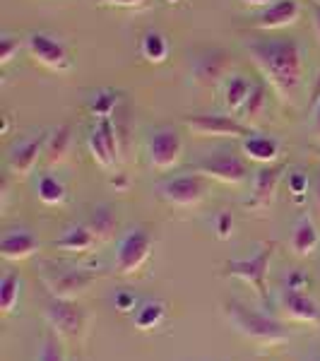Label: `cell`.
Segmentation results:
<instances>
[{
    "label": "cell",
    "instance_id": "cell-17",
    "mask_svg": "<svg viewBox=\"0 0 320 361\" xmlns=\"http://www.w3.org/2000/svg\"><path fill=\"white\" fill-rule=\"evenodd\" d=\"M282 308L292 320L299 323H320V308L316 301H311L301 289L287 287L282 292Z\"/></svg>",
    "mask_w": 320,
    "mask_h": 361
},
{
    "label": "cell",
    "instance_id": "cell-23",
    "mask_svg": "<svg viewBox=\"0 0 320 361\" xmlns=\"http://www.w3.org/2000/svg\"><path fill=\"white\" fill-rule=\"evenodd\" d=\"M70 145H73L70 126H61V128H56V130H51L49 137H46V149H44L49 164H61L70 152Z\"/></svg>",
    "mask_w": 320,
    "mask_h": 361
},
{
    "label": "cell",
    "instance_id": "cell-29",
    "mask_svg": "<svg viewBox=\"0 0 320 361\" xmlns=\"http://www.w3.org/2000/svg\"><path fill=\"white\" fill-rule=\"evenodd\" d=\"M87 226L94 231L97 238H109L116 229V217L106 205H99L92 209V217H90V222H87Z\"/></svg>",
    "mask_w": 320,
    "mask_h": 361
},
{
    "label": "cell",
    "instance_id": "cell-35",
    "mask_svg": "<svg viewBox=\"0 0 320 361\" xmlns=\"http://www.w3.org/2000/svg\"><path fill=\"white\" fill-rule=\"evenodd\" d=\"M116 308H118V311H123V313L133 311V308H137L135 296L128 294V292H118V294H116Z\"/></svg>",
    "mask_w": 320,
    "mask_h": 361
},
{
    "label": "cell",
    "instance_id": "cell-14",
    "mask_svg": "<svg viewBox=\"0 0 320 361\" xmlns=\"http://www.w3.org/2000/svg\"><path fill=\"white\" fill-rule=\"evenodd\" d=\"M229 63H231V58L224 49H207L193 58L190 70H193V78L197 85L214 87L222 82L226 70H229Z\"/></svg>",
    "mask_w": 320,
    "mask_h": 361
},
{
    "label": "cell",
    "instance_id": "cell-15",
    "mask_svg": "<svg viewBox=\"0 0 320 361\" xmlns=\"http://www.w3.org/2000/svg\"><path fill=\"white\" fill-rule=\"evenodd\" d=\"M301 15V5L296 0H272L270 5H265L258 15H255V27L258 29H284L294 25Z\"/></svg>",
    "mask_w": 320,
    "mask_h": 361
},
{
    "label": "cell",
    "instance_id": "cell-39",
    "mask_svg": "<svg viewBox=\"0 0 320 361\" xmlns=\"http://www.w3.org/2000/svg\"><path fill=\"white\" fill-rule=\"evenodd\" d=\"M313 133L320 137V102L316 104V116H313Z\"/></svg>",
    "mask_w": 320,
    "mask_h": 361
},
{
    "label": "cell",
    "instance_id": "cell-22",
    "mask_svg": "<svg viewBox=\"0 0 320 361\" xmlns=\"http://www.w3.org/2000/svg\"><path fill=\"white\" fill-rule=\"evenodd\" d=\"M253 82L243 75H231L224 85V104L231 114H241V109L246 106L248 97H251Z\"/></svg>",
    "mask_w": 320,
    "mask_h": 361
},
{
    "label": "cell",
    "instance_id": "cell-43",
    "mask_svg": "<svg viewBox=\"0 0 320 361\" xmlns=\"http://www.w3.org/2000/svg\"><path fill=\"white\" fill-rule=\"evenodd\" d=\"M311 3H313V5H320V0H311Z\"/></svg>",
    "mask_w": 320,
    "mask_h": 361
},
{
    "label": "cell",
    "instance_id": "cell-21",
    "mask_svg": "<svg viewBox=\"0 0 320 361\" xmlns=\"http://www.w3.org/2000/svg\"><path fill=\"white\" fill-rule=\"evenodd\" d=\"M318 243H320V236H318L316 224L308 217H301L292 231V250L296 255H301V258H306V255L316 253Z\"/></svg>",
    "mask_w": 320,
    "mask_h": 361
},
{
    "label": "cell",
    "instance_id": "cell-40",
    "mask_svg": "<svg viewBox=\"0 0 320 361\" xmlns=\"http://www.w3.org/2000/svg\"><path fill=\"white\" fill-rule=\"evenodd\" d=\"M243 5H251V8H265V5H270L272 0H241Z\"/></svg>",
    "mask_w": 320,
    "mask_h": 361
},
{
    "label": "cell",
    "instance_id": "cell-30",
    "mask_svg": "<svg viewBox=\"0 0 320 361\" xmlns=\"http://www.w3.org/2000/svg\"><path fill=\"white\" fill-rule=\"evenodd\" d=\"M17 301H20V277L15 272H8L0 279V311L10 313Z\"/></svg>",
    "mask_w": 320,
    "mask_h": 361
},
{
    "label": "cell",
    "instance_id": "cell-13",
    "mask_svg": "<svg viewBox=\"0 0 320 361\" xmlns=\"http://www.w3.org/2000/svg\"><path fill=\"white\" fill-rule=\"evenodd\" d=\"M46 133H34V135H27L10 147V154H8V166L15 176L20 178H27L32 173V169L37 166L39 157L44 154L46 149Z\"/></svg>",
    "mask_w": 320,
    "mask_h": 361
},
{
    "label": "cell",
    "instance_id": "cell-38",
    "mask_svg": "<svg viewBox=\"0 0 320 361\" xmlns=\"http://www.w3.org/2000/svg\"><path fill=\"white\" fill-rule=\"evenodd\" d=\"M318 102H320V75H318L316 85H313V92H311V104H313V106H316Z\"/></svg>",
    "mask_w": 320,
    "mask_h": 361
},
{
    "label": "cell",
    "instance_id": "cell-25",
    "mask_svg": "<svg viewBox=\"0 0 320 361\" xmlns=\"http://www.w3.org/2000/svg\"><path fill=\"white\" fill-rule=\"evenodd\" d=\"M164 316H166V308L161 301H144L133 313V323H135L137 330H152L164 320Z\"/></svg>",
    "mask_w": 320,
    "mask_h": 361
},
{
    "label": "cell",
    "instance_id": "cell-5",
    "mask_svg": "<svg viewBox=\"0 0 320 361\" xmlns=\"http://www.w3.org/2000/svg\"><path fill=\"white\" fill-rule=\"evenodd\" d=\"M25 46H27L29 56H32L39 66L56 70V73H68V70H73V58L68 54V46L58 37H54V34L32 32V34H27Z\"/></svg>",
    "mask_w": 320,
    "mask_h": 361
},
{
    "label": "cell",
    "instance_id": "cell-4",
    "mask_svg": "<svg viewBox=\"0 0 320 361\" xmlns=\"http://www.w3.org/2000/svg\"><path fill=\"white\" fill-rule=\"evenodd\" d=\"M152 234L142 226H133L121 236L116 246V272L118 275H135V272L147 263L152 253Z\"/></svg>",
    "mask_w": 320,
    "mask_h": 361
},
{
    "label": "cell",
    "instance_id": "cell-8",
    "mask_svg": "<svg viewBox=\"0 0 320 361\" xmlns=\"http://www.w3.org/2000/svg\"><path fill=\"white\" fill-rule=\"evenodd\" d=\"M183 123L188 130H193L200 137H248L251 135V126L243 123L241 118L222 114H195L185 116Z\"/></svg>",
    "mask_w": 320,
    "mask_h": 361
},
{
    "label": "cell",
    "instance_id": "cell-12",
    "mask_svg": "<svg viewBox=\"0 0 320 361\" xmlns=\"http://www.w3.org/2000/svg\"><path fill=\"white\" fill-rule=\"evenodd\" d=\"M272 250H275V246H265L258 255H253V258L229 260V263H226V275L243 279V282L251 284L260 296H265L267 294L265 279H267V267H270Z\"/></svg>",
    "mask_w": 320,
    "mask_h": 361
},
{
    "label": "cell",
    "instance_id": "cell-3",
    "mask_svg": "<svg viewBox=\"0 0 320 361\" xmlns=\"http://www.w3.org/2000/svg\"><path fill=\"white\" fill-rule=\"evenodd\" d=\"M190 169L205 178H214V180H222V183H231V185H238L248 178L246 161H243L234 149H226V147L200 154L197 159H193Z\"/></svg>",
    "mask_w": 320,
    "mask_h": 361
},
{
    "label": "cell",
    "instance_id": "cell-18",
    "mask_svg": "<svg viewBox=\"0 0 320 361\" xmlns=\"http://www.w3.org/2000/svg\"><path fill=\"white\" fill-rule=\"evenodd\" d=\"M241 152L246 159L258 161V164H272L279 159V142L270 135H260V133H251L248 137L241 140Z\"/></svg>",
    "mask_w": 320,
    "mask_h": 361
},
{
    "label": "cell",
    "instance_id": "cell-45",
    "mask_svg": "<svg viewBox=\"0 0 320 361\" xmlns=\"http://www.w3.org/2000/svg\"><path fill=\"white\" fill-rule=\"evenodd\" d=\"M316 154H318V157H320V147H318V149H316Z\"/></svg>",
    "mask_w": 320,
    "mask_h": 361
},
{
    "label": "cell",
    "instance_id": "cell-28",
    "mask_svg": "<svg viewBox=\"0 0 320 361\" xmlns=\"http://www.w3.org/2000/svg\"><path fill=\"white\" fill-rule=\"evenodd\" d=\"M116 106H118V92L106 90V87H104V90H97L94 94L90 97V111L97 121L111 118Z\"/></svg>",
    "mask_w": 320,
    "mask_h": 361
},
{
    "label": "cell",
    "instance_id": "cell-2",
    "mask_svg": "<svg viewBox=\"0 0 320 361\" xmlns=\"http://www.w3.org/2000/svg\"><path fill=\"white\" fill-rule=\"evenodd\" d=\"M226 316H229L231 325L241 333L243 337L253 340L260 347H277L284 345L289 340V333L284 330L282 323H277L275 318L258 313L253 308L238 304V301H229L226 304Z\"/></svg>",
    "mask_w": 320,
    "mask_h": 361
},
{
    "label": "cell",
    "instance_id": "cell-31",
    "mask_svg": "<svg viewBox=\"0 0 320 361\" xmlns=\"http://www.w3.org/2000/svg\"><path fill=\"white\" fill-rule=\"evenodd\" d=\"M20 49H22L20 39H15L13 34H3V37H0V63H3V66L13 63V58L20 54Z\"/></svg>",
    "mask_w": 320,
    "mask_h": 361
},
{
    "label": "cell",
    "instance_id": "cell-44",
    "mask_svg": "<svg viewBox=\"0 0 320 361\" xmlns=\"http://www.w3.org/2000/svg\"><path fill=\"white\" fill-rule=\"evenodd\" d=\"M166 3H178V0H166Z\"/></svg>",
    "mask_w": 320,
    "mask_h": 361
},
{
    "label": "cell",
    "instance_id": "cell-11",
    "mask_svg": "<svg viewBox=\"0 0 320 361\" xmlns=\"http://www.w3.org/2000/svg\"><path fill=\"white\" fill-rule=\"evenodd\" d=\"M46 318L54 325L61 335L66 337H82L85 325H87V316L80 306H75L70 299H51L46 304Z\"/></svg>",
    "mask_w": 320,
    "mask_h": 361
},
{
    "label": "cell",
    "instance_id": "cell-27",
    "mask_svg": "<svg viewBox=\"0 0 320 361\" xmlns=\"http://www.w3.org/2000/svg\"><path fill=\"white\" fill-rule=\"evenodd\" d=\"M265 109H267V87L263 82H253L251 97H248L246 106L241 109L238 116H241L243 123L251 126V121H258L265 114Z\"/></svg>",
    "mask_w": 320,
    "mask_h": 361
},
{
    "label": "cell",
    "instance_id": "cell-37",
    "mask_svg": "<svg viewBox=\"0 0 320 361\" xmlns=\"http://www.w3.org/2000/svg\"><path fill=\"white\" fill-rule=\"evenodd\" d=\"M313 29H316L320 39V5H313Z\"/></svg>",
    "mask_w": 320,
    "mask_h": 361
},
{
    "label": "cell",
    "instance_id": "cell-10",
    "mask_svg": "<svg viewBox=\"0 0 320 361\" xmlns=\"http://www.w3.org/2000/svg\"><path fill=\"white\" fill-rule=\"evenodd\" d=\"M87 149H90L92 159L104 169H111L118 161L121 142L111 118H101L92 126L90 135H87Z\"/></svg>",
    "mask_w": 320,
    "mask_h": 361
},
{
    "label": "cell",
    "instance_id": "cell-24",
    "mask_svg": "<svg viewBox=\"0 0 320 361\" xmlns=\"http://www.w3.org/2000/svg\"><path fill=\"white\" fill-rule=\"evenodd\" d=\"M140 54L147 63H164L168 58V42L161 32L147 29L140 39Z\"/></svg>",
    "mask_w": 320,
    "mask_h": 361
},
{
    "label": "cell",
    "instance_id": "cell-1",
    "mask_svg": "<svg viewBox=\"0 0 320 361\" xmlns=\"http://www.w3.org/2000/svg\"><path fill=\"white\" fill-rule=\"evenodd\" d=\"M253 63L263 70L275 92L282 99H292L299 94L306 78L304 49L296 39H255L246 44Z\"/></svg>",
    "mask_w": 320,
    "mask_h": 361
},
{
    "label": "cell",
    "instance_id": "cell-32",
    "mask_svg": "<svg viewBox=\"0 0 320 361\" xmlns=\"http://www.w3.org/2000/svg\"><path fill=\"white\" fill-rule=\"evenodd\" d=\"M39 361H66L63 359L61 347H58V342H56V337H46L42 352H39Z\"/></svg>",
    "mask_w": 320,
    "mask_h": 361
},
{
    "label": "cell",
    "instance_id": "cell-26",
    "mask_svg": "<svg viewBox=\"0 0 320 361\" xmlns=\"http://www.w3.org/2000/svg\"><path fill=\"white\" fill-rule=\"evenodd\" d=\"M37 195H39V200H42L44 205H63V202H66V197H68L63 180H58L56 176H51V173H44V176L39 178Z\"/></svg>",
    "mask_w": 320,
    "mask_h": 361
},
{
    "label": "cell",
    "instance_id": "cell-34",
    "mask_svg": "<svg viewBox=\"0 0 320 361\" xmlns=\"http://www.w3.org/2000/svg\"><path fill=\"white\" fill-rule=\"evenodd\" d=\"M214 226H217V236L219 238H229L231 229H234V222H231V214H219L214 219Z\"/></svg>",
    "mask_w": 320,
    "mask_h": 361
},
{
    "label": "cell",
    "instance_id": "cell-33",
    "mask_svg": "<svg viewBox=\"0 0 320 361\" xmlns=\"http://www.w3.org/2000/svg\"><path fill=\"white\" fill-rule=\"evenodd\" d=\"M306 188H308V178L304 176V173H292V176H289V190H292L299 200L304 197Z\"/></svg>",
    "mask_w": 320,
    "mask_h": 361
},
{
    "label": "cell",
    "instance_id": "cell-19",
    "mask_svg": "<svg viewBox=\"0 0 320 361\" xmlns=\"http://www.w3.org/2000/svg\"><path fill=\"white\" fill-rule=\"evenodd\" d=\"M97 234L87 224H73L56 238L54 248L68 250V253H87V250L97 246Z\"/></svg>",
    "mask_w": 320,
    "mask_h": 361
},
{
    "label": "cell",
    "instance_id": "cell-42",
    "mask_svg": "<svg viewBox=\"0 0 320 361\" xmlns=\"http://www.w3.org/2000/svg\"><path fill=\"white\" fill-rule=\"evenodd\" d=\"M316 200H318V207H320V176L316 180Z\"/></svg>",
    "mask_w": 320,
    "mask_h": 361
},
{
    "label": "cell",
    "instance_id": "cell-20",
    "mask_svg": "<svg viewBox=\"0 0 320 361\" xmlns=\"http://www.w3.org/2000/svg\"><path fill=\"white\" fill-rule=\"evenodd\" d=\"M287 171V166H263L260 171H255L253 176V202L255 205H267L275 195L279 180H282V173Z\"/></svg>",
    "mask_w": 320,
    "mask_h": 361
},
{
    "label": "cell",
    "instance_id": "cell-6",
    "mask_svg": "<svg viewBox=\"0 0 320 361\" xmlns=\"http://www.w3.org/2000/svg\"><path fill=\"white\" fill-rule=\"evenodd\" d=\"M156 193L161 200H166L168 205L176 207H193L205 197L207 193V183L205 176L200 173H183V176H173L166 178L161 183H156Z\"/></svg>",
    "mask_w": 320,
    "mask_h": 361
},
{
    "label": "cell",
    "instance_id": "cell-7",
    "mask_svg": "<svg viewBox=\"0 0 320 361\" xmlns=\"http://www.w3.org/2000/svg\"><path fill=\"white\" fill-rule=\"evenodd\" d=\"M97 279L94 272L85 267H70V265H51L44 272V284L51 289L56 299L73 301L78 294H82L87 287Z\"/></svg>",
    "mask_w": 320,
    "mask_h": 361
},
{
    "label": "cell",
    "instance_id": "cell-9",
    "mask_svg": "<svg viewBox=\"0 0 320 361\" xmlns=\"http://www.w3.org/2000/svg\"><path fill=\"white\" fill-rule=\"evenodd\" d=\"M149 164L159 171H168L181 161L183 157V140L178 135V130L173 128H156L149 133L147 145H144Z\"/></svg>",
    "mask_w": 320,
    "mask_h": 361
},
{
    "label": "cell",
    "instance_id": "cell-16",
    "mask_svg": "<svg viewBox=\"0 0 320 361\" xmlns=\"http://www.w3.org/2000/svg\"><path fill=\"white\" fill-rule=\"evenodd\" d=\"M39 250V238L29 229H8L0 238V255L5 260H27Z\"/></svg>",
    "mask_w": 320,
    "mask_h": 361
},
{
    "label": "cell",
    "instance_id": "cell-41",
    "mask_svg": "<svg viewBox=\"0 0 320 361\" xmlns=\"http://www.w3.org/2000/svg\"><path fill=\"white\" fill-rule=\"evenodd\" d=\"M10 128V116H3V128H0V133H8Z\"/></svg>",
    "mask_w": 320,
    "mask_h": 361
},
{
    "label": "cell",
    "instance_id": "cell-36",
    "mask_svg": "<svg viewBox=\"0 0 320 361\" xmlns=\"http://www.w3.org/2000/svg\"><path fill=\"white\" fill-rule=\"evenodd\" d=\"M147 0H97V5H104V8H140Z\"/></svg>",
    "mask_w": 320,
    "mask_h": 361
}]
</instances>
